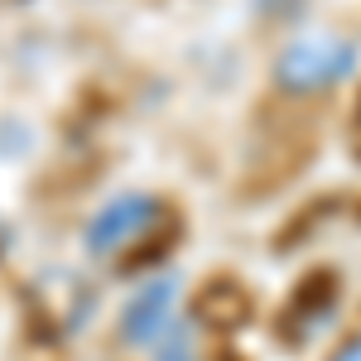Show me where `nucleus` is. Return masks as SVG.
Returning a JSON list of instances; mask_svg holds the SVG:
<instances>
[{
    "instance_id": "7ed1b4c3",
    "label": "nucleus",
    "mask_w": 361,
    "mask_h": 361,
    "mask_svg": "<svg viewBox=\"0 0 361 361\" xmlns=\"http://www.w3.org/2000/svg\"><path fill=\"white\" fill-rule=\"evenodd\" d=\"M178 275H154L145 279L121 308V337L135 352H154L173 333V313H178Z\"/></svg>"
},
{
    "instance_id": "f03ea898",
    "label": "nucleus",
    "mask_w": 361,
    "mask_h": 361,
    "mask_svg": "<svg viewBox=\"0 0 361 361\" xmlns=\"http://www.w3.org/2000/svg\"><path fill=\"white\" fill-rule=\"evenodd\" d=\"M159 222V202L149 193H116L111 202H102L92 212V222L82 226V246L97 260H116L126 250H135Z\"/></svg>"
},
{
    "instance_id": "f257e3e1",
    "label": "nucleus",
    "mask_w": 361,
    "mask_h": 361,
    "mask_svg": "<svg viewBox=\"0 0 361 361\" xmlns=\"http://www.w3.org/2000/svg\"><path fill=\"white\" fill-rule=\"evenodd\" d=\"M357 68V49L352 39H342L333 29H313L299 34L294 44H284V54L275 58V82L284 92H323V87L342 82Z\"/></svg>"
},
{
    "instance_id": "20e7f679",
    "label": "nucleus",
    "mask_w": 361,
    "mask_h": 361,
    "mask_svg": "<svg viewBox=\"0 0 361 361\" xmlns=\"http://www.w3.org/2000/svg\"><path fill=\"white\" fill-rule=\"evenodd\" d=\"M154 361H193V337L183 333V328H173V333L154 347Z\"/></svg>"
},
{
    "instance_id": "39448f33",
    "label": "nucleus",
    "mask_w": 361,
    "mask_h": 361,
    "mask_svg": "<svg viewBox=\"0 0 361 361\" xmlns=\"http://www.w3.org/2000/svg\"><path fill=\"white\" fill-rule=\"evenodd\" d=\"M328 361H361V337H352V342H342Z\"/></svg>"
}]
</instances>
